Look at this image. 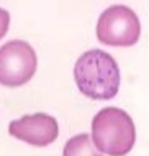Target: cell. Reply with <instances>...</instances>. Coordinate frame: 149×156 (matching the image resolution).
<instances>
[{"mask_svg": "<svg viewBox=\"0 0 149 156\" xmlns=\"http://www.w3.org/2000/svg\"><path fill=\"white\" fill-rule=\"evenodd\" d=\"M74 79L85 97L110 100L118 94L121 76L112 54L103 49H88L75 62Z\"/></svg>", "mask_w": 149, "mask_h": 156, "instance_id": "cell-1", "label": "cell"}, {"mask_svg": "<svg viewBox=\"0 0 149 156\" xmlns=\"http://www.w3.org/2000/svg\"><path fill=\"white\" fill-rule=\"evenodd\" d=\"M92 141L108 156H125L136 143V126L130 113L118 107H105L92 120Z\"/></svg>", "mask_w": 149, "mask_h": 156, "instance_id": "cell-2", "label": "cell"}, {"mask_svg": "<svg viewBox=\"0 0 149 156\" xmlns=\"http://www.w3.org/2000/svg\"><path fill=\"white\" fill-rule=\"evenodd\" d=\"M141 36L138 15L126 5H112L99 16L97 38L106 46H133Z\"/></svg>", "mask_w": 149, "mask_h": 156, "instance_id": "cell-3", "label": "cell"}, {"mask_svg": "<svg viewBox=\"0 0 149 156\" xmlns=\"http://www.w3.org/2000/svg\"><path fill=\"white\" fill-rule=\"evenodd\" d=\"M36 53L23 40H12L0 46V84L20 87L29 82L36 73Z\"/></svg>", "mask_w": 149, "mask_h": 156, "instance_id": "cell-4", "label": "cell"}, {"mask_svg": "<svg viewBox=\"0 0 149 156\" xmlns=\"http://www.w3.org/2000/svg\"><path fill=\"white\" fill-rule=\"evenodd\" d=\"M8 133L26 145L44 148L56 141L59 135V125L53 115L38 112L33 115H23L18 120L10 122Z\"/></svg>", "mask_w": 149, "mask_h": 156, "instance_id": "cell-5", "label": "cell"}, {"mask_svg": "<svg viewBox=\"0 0 149 156\" xmlns=\"http://www.w3.org/2000/svg\"><path fill=\"white\" fill-rule=\"evenodd\" d=\"M62 156H102V153L95 148L90 135L80 133L66 141Z\"/></svg>", "mask_w": 149, "mask_h": 156, "instance_id": "cell-6", "label": "cell"}, {"mask_svg": "<svg viewBox=\"0 0 149 156\" xmlns=\"http://www.w3.org/2000/svg\"><path fill=\"white\" fill-rule=\"evenodd\" d=\"M8 27H10V13H8L5 8L0 7V40L7 35Z\"/></svg>", "mask_w": 149, "mask_h": 156, "instance_id": "cell-7", "label": "cell"}]
</instances>
